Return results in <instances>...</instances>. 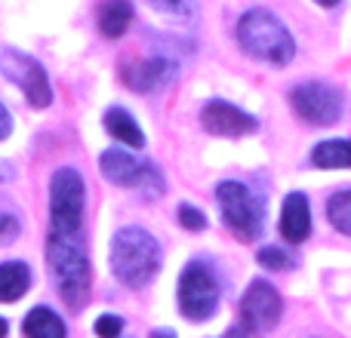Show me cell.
I'll use <instances>...</instances> for the list:
<instances>
[{"label": "cell", "mask_w": 351, "mask_h": 338, "mask_svg": "<svg viewBox=\"0 0 351 338\" xmlns=\"http://www.w3.org/2000/svg\"><path fill=\"white\" fill-rule=\"evenodd\" d=\"M47 265L53 271V283L71 311H80L90 298L93 268L86 255L84 231H49Z\"/></svg>", "instance_id": "1"}, {"label": "cell", "mask_w": 351, "mask_h": 338, "mask_svg": "<svg viewBox=\"0 0 351 338\" xmlns=\"http://www.w3.org/2000/svg\"><path fill=\"white\" fill-rule=\"evenodd\" d=\"M102 175L117 187H133V191L145 194V197H160L167 191V181L160 169L148 160L136 157L133 151H121V148H108L99 157Z\"/></svg>", "instance_id": "5"}, {"label": "cell", "mask_w": 351, "mask_h": 338, "mask_svg": "<svg viewBox=\"0 0 351 338\" xmlns=\"http://www.w3.org/2000/svg\"><path fill=\"white\" fill-rule=\"evenodd\" d=\"M311 164L321 169H348L351 164V145L346 139H333V142H321L311 151Z\"/></svg>", "instance_id": "18"}, {"label": "cell", "mask_w": 351, "mask_h": 338, "mask_svg": "<svg viewBox=\"0 0 351 338\" xmlns=\"http://www.w3.org/2000/svg\"><path fill=\"white\" fill-rule=\"evenodd\" d=\"M86 185L77 169H56L49 179V231H84Z\"/></svg>", "instance_id": "6"}, {"label": "cell", "mask_w": 351, "mask_h": 338, "mask_svg": "<svg viewBox=\"0 0 351 338\" xmlns=\"http://www.w3.org/2000/svg\"><path fill=\"white\" fill-rule=\"evenodd\" d=\"M10 133H12V117H10V111L0 105V142H3Z\"/></svg>", "instance_id": "24"}, {"label": "cell", "mask_w": 351, "mask_h": 338, "mask_svg": "<svg viewBox=\"0 0 351 338\" xmlns=\"http://www.w3.org/2000/svg\"><path fill=\"white\" fill-rule=\"evenodd\" d=\"M259 265L268 268V271H287V268H293L296 261L287 255V249L265 246V249H259Z\"/></svg>", "instance_id": "21"}, {"label": "cell", "mask_w": 351, "mask_h": 338, "mask_svg": "<svg viewBox=\"0 0 351 338\" xmlns=\"http://www.w3.org/2000/svg\"><path fill=\"white\" fill-rule=\"evenodd\" d=\"M12 179V166L10 164H0V181H10Z\"/></svg>", "instance_id": "26"}, {"label": "cell", "mask_w": 351, "mask_h": 338, "mask_svg": "<svg viewBox=\"0 0 351 338\" xmlns=\"http://www.w3.org/2000/svg\"><path fill=\"white\" fill-rule=\"evenodd\" d=\"M280 234L290 246H299V243L308 240L311 234V206L308 197L299 191H293L290 197L284 200V209H280Z\"/></svg>", "instance_id": "13"}, {"label": "cell", "mask_w": 351, "mask_h": 338, "mask_svg": "<svg viewBox=\"0 0 351 338\" xmlns=\"http://www.w3.org/2000/svg\"><path fill=\"white\" fill-rule=\"evenodd\" d=\"M152 338H173V333H167V329H154Z\"/></svg>", "instance_id": "27"}, {"label": "cell", "mask_w": 351, "mask_h": 338, "mask_svg": "<svg viewBox=\"0 0 351 338\" xmlns=\"http://www.w3.org/2000/svg\"><path fill=\"white\" fill-rule=\"evenodd\" d=\"M216 200H219V209H222V222L228 224L237 240L253 243L262 234L265 203L243 181H222L216 187Z\"/></svg>", "instance_id": "4"}, {"label": "cell", "mask_w": 351, "mask_h": 338, "mask_svg": "<svg viewBox=\"0 0 351 338\" xmlns=\"http://www.w3.org/2000/svg\"><path fill=\"white\" fill-rule=\"evenodd\" d=\"M123 333V320L117 314H102L96 320V335L99 338H117Z\"/></svg>", "instance_id": "23"}, {"label": "cell", "mask_w": 351, "mask_h": 338, "mask_svg": "<svg viewBox=\"0 0 351 338\" xmlns=\"http://www.w3.org/2000/svg\"><path fill=\"white\" fill-rule=\"evenodd\" d=\"M290 105L308 127H333L342 117V92L321 80H305L293 86Z\"/></svg>", "instance_id": "9"}, {"label": "cell", "mask_w": 351, "mask_h": 338, "mask_svg": "<svg viewBox=\"0 0 351 338\" xmlns=\"http://www.w3.org/2000/svg\"><path fill=\"white\" fill-rule=\"evenodd\" d=\"M284 302L268 280H253L241 298V326L247 333H271L280 323Z\"/></svg>", "instance_id": "10"}, {"label": "cell", "mask_w": 351, "mask_h": 338, "mask_svg": "<svg viewBox=\"0 0 351 338\" xmlns=\"http://www.w3.org/2000/svg\"><path fill=\"white\" fill-rule=\"evenodd\" d=\"M219 308V277L206 261H188L179 277V311L188 320H210Z\"/></svg>", "instance_id": "7"}, {"label": "cell", "mask_w": 351, "mask_h": 338, "mask_svg": "<svg viewBox=\"0 0 351 338\" xmlns=\"http://www.w3.org/2000/svg\"><path fill=\"white\" fill-rule=\"evenodd\" d=\"M179 224H185L188 231H204L206 228V216L200 209H194L191 203L179 206Z\"/></svg>", "instance_id": "22"}, {"label": "cell", "mask_w": 351, "mask_h": 338, "mask_svg": "<svg viewBox=\"0 0 351 338\" xmlns=\"http://www.w3.org/2000/svg\"><path fill=\"white\" fill-rule=\"evenodd\" d=\"M179 65H176L173 55L154 53L148 59H130L121 65V77L130 90L136 92H160L176 80Z\"/></svg>", "instance_id": "11"}, {"label": "cell", "mask_w": 351, "mask_h": 338, "mask_svg": "<svg viewBox=\"0 0 351 338\" xmlns=\"http://www.w3.org/2000/svg\"><path fill=\"white\" fill-rule=\"evenodd\" d=\"M200 123H204L206 133L213 135H228V139H237V135H250L259 129V120L247 111H241L237 105L225 102V99H213V102L204 105L200 111Z\"/></svg>", "instance_id": "12"}, {"label": "cell", "mask_w": 351, "mask_h": 338, "mask_svg": "<svg viewBox=\"0 0 351 338\" xmlns=\"http://www.w3.org/2000/svg\"><path fill=\"white\" fill-rule=\"evenodd\" d=\"M25 338H65V323L49 308H34L25 317Z\"/></svg>", "instance_id": "16"}, {"label": "cell", "mask_w": 351, "mask_h": 338, "mask_svg": "<svg viewBox=\"0 0 351 338\" xmlns=\"http://www.w3.org/2000/svg\"><path fill=\"white\" fill-rule=\"evenodd\" d=\"M130 22H133V3H123V0H117V3H105L102 12H99V28H102L105 37H121L123 31L130 28Z\"/></svg>", "instance_id": "17"}, {"label": "cell", "mask_w": 351, "mask_h": 338, "mask_svg": "<svg viewBox=\"0 0 351 338\" xmlns=\"http://www.w3.org/2000/svg\"><path fill=\"white\" fill-rule=\"evenodd\" d=\"M222 338H250V333L243 326H234V329H228V333H225Z\"/></svg>", "instance_id": "25"}, {"label": "cell", "mask_w": 351, "mask_h": 338, "mask_svg": "<svg viewBox=\"0 0 351 338\" xmlns=\"http://www.w3.org/2000/svg\"><path fill=\"white\" fill-rule=\"evenodd\" d=\"M111 271L130 289L148 286L160 271V243L145 228H121L111 240Z\"/></svg>", "instance_id": "2"}, {"label": "cell", "mask_w": 351, "mask_h": 338, "mask_svg": "<svg viewBox=\"0 0 351 338\" xmlns=\"http://www.w3.org/2000/svg\"><path fill=\"white\" fill-rule=\"evenodd\" d=\"M6 333H10V326H6V320H0V338H6Z\"/></svg>", "instance_id": "28"}, {"label": "cell", "mask_w": 351, "mask_h": 338, "mask_svg": "<svg viewBox=\"0 0 351 338\" xmlns=\"http://www.w3.org/2000/svg\"><path fill=\"white\" fill-rule=\"evenodd\" d=\"M327 218L339 234H351V191H339L327 200Z\"/></svg>", "instance_id": "19"}, {"label": "cell", "mask_w": 351, "mask_h": 338, "mask_svg": "<svg viewBox=\"0 0 351 338\" xmlns=\"http://www.w3.org/2000/svg\"><path fill=\"white\" fill-rule=\"evenodd\" d=\"M237 43L247 55L262 59L268 65H290L296 55V40L287 31L274 12L268 10H247L237 22Z\"/></svg>", "instance_id": "3"}, {"label": "cell", "mask_w": 351, "mask_h": 338, "mask_svg": "<svg viewBox=\"0 0 351 338\" xmlns=\"http://www.w3.org/2000/svg\"><path fill=\"white\" fill-rule=\"evenodd\" d=\"M31 286V271L25 261H3L0 265V302H19Z\"/></svg>", "instance_id": "15"}, {"label": "cell", "mask_w": 351, "mask_h": 338, "mask_svg": "<svg viewBox=\"0 0 351 338\" xmlns=\"http://www.w3.org/2000/svg\"><path fill=\"white\" fill-rule=\"evenodd\" d=\"M19 231H22V218H19V212L0 197V246L16 240Z\"/></svg>", "instance_id": "20"}, {"label": "cell", "mask_w": 351, "mask_h": 338, "mask_svg": "<svg viewBox=\"0 0 351 338\" xmlns=\"http://www.w3.org/2000/svg\"><path fill=\"white\" fill-rule=\"evenodd\" d=\"M105 129H108V133L114 135L117 142L136 148V151H139V148H145V135H142L139 123H136V117L130 114V111L108 108V111H105Z\"/></svg>", "instance_id": "14"}, {"label": "cell", "mask_w": 351, "mask_h": 338, "mask_svg": "<svg viewBox=\"0 0 351 338\" xmlns=\"http://www.w3.org/2000/svg\"><path fill=\"white\" fill-rule=\"evenodd\" d=\"M0 74L22 90L28 105H34V108H49V102H53V86H49L47 71H43V65L37 59H31L22 49L6 47V49H0Z\"/></svg>", "instance_id": "8"}]
</instances>
